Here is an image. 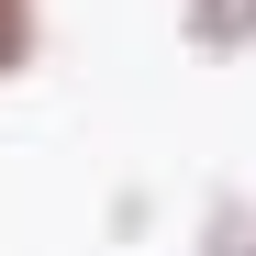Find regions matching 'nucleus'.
<instances>
[{
  "label": "nucleus",
  "instance_id": "7ed1b4c3",
  "mask_svg": "<svg viewBox=\"0 0 256 256\" xmlns=\"http://www.w3.org/2000/svg\"><path fill=\"white\" fill-rule=\"evenodd\" d=\"M200 256H256V200H223V212H212Z\"/></svg>",
  "mask_w": 256,
  "mask_h": 256
},
{
  "label": "nucleus",
  "instance_id": "f03ea898",
  "mask_svg": "<svg viewBox=\"0 0 256 256\" xmlns=\"http://www.w3.org/2000/svg\"><path fill=\"white\" fill-rule=\"evenodd\" d=\"M34 45H45V12H34V0H0V78H22Z\"/></svg>",
  "mask_w": 256,
  "mask_h": 256
},
{
  "label": "nucleus",
  "instance_id": "f257e3e1",
  "mask_svg": "<svg viewBox=\"0 0 256 256\" xmlns=\"http://www.w3.org/2000/svg\"><path fill=\"white\" fill-rule=\"evenodd\" d=\"M178 34H190L200 56H234V45H256V0H190Z\"/></svg>",
  "mask_w": 256,
  "mask_h": 256
}]
</instances>
